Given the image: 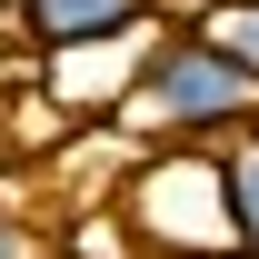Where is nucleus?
<instances>
[{"mask_svg":"<svg viewBox=\"0 0 259 259\" xmlns=\"http://www.w3.org/2000/svg\"><path fill=\"white\" fill-rule=\"evenodd\" d=\"M110 130L130 150H229L239 130H259V90L190 20H160L140 40V80H130V100H120Z\"/></svg>","mask_w":259,"mask_h":259,"instance_id":"obj_1","label":"nucleus"},{"mask_svg":"<svg viewBox=\"0 0 259 259\" xmlns=\"http://www.w3.org/2000/svg\"><path fill=\"white\" fill-rule=\"evenodd\" d=\"M0 259H60V239H50V229H40L10 190H0Z\"/></svg>","mask_w":259,"mask_h":259,"instance_id":"obj_6","label":"nucleus"},{"mask_svg":"<svg viewBox=\"0 0 259 259\" xmlns=\"http://www.w3.org/2000/svg\"><path fill=\"white\" fill-rule=\"evenodd\" d=\"M110 220L130 229L140 259H239L220 150H130L120 190H110Z\"/></svg>","mask_w":259,"mask_h":259,"instance_id":"obj_2","label":"nucleus"},{"mask_svg":"<svg viewBox=\"0 0 259 259\" xmlns=\"http://www.w3.org/2000/svg\"><path fill=\"white\" fill-rule=\"evenodd\" d=\"M10 30L50 60V50H90V40H150L160 0H10Z\"/></svg>","mask_w":259,"mask_h":259,"instance_id":"obj_3","label":"nucleus"},{"mask_svg":"<svg viewBox=\"0 0 259 259\" xmlns=\"http://www.w3.org/2000/svg\"><path fill=\"white\" fill-rule=\"evenodd\" d=\"M160 10H169V0H160Z\"/></svg>","mask_w":259,"mask_h":259,"instance_id":"obj_7","label":"nucleus"},{"mask_svg":"<svg viewBox=\"0 0 259 259\" xmlns=\"http://www.w3.org/2000/svg\"><path fill=\"white\" fill-rule=\"evenodd\" d=\"M220 180H229V229H239V259H259V130H239L220 150Z\"/></svg>","mask_w":259,"mask_h":259,"instance_id":"obj_5","label":"nucleus"},{"mask_svg":"<svg viewBox=\"0 0 259 259\" xmlns=\"http://www.w3.org/2000/svg\"><path fill=\"white\" fill-rule=\"evenodd\" d=\"M190 30L259 90V0H190Z\"/></svg>","mask_w":259,"mask_h":259,"instance_id":"obj_4","label":"nucleus"}]
</instances>
